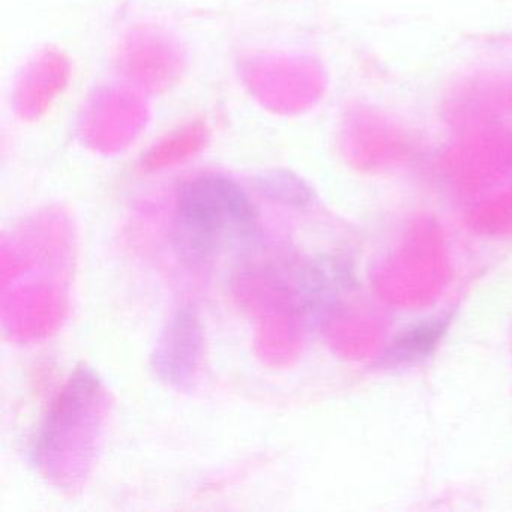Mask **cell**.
Returning <instances> with one entry per match:
<instances>
[{"mask_svg": "<svg viewBox=\"0 0 512 512\" xmlns=\"http://www.w3.org/2000/svg\"><path fill=\"white\" fill-rule=\"evenodd\" d=\"M100 382L89 370L74 374L64 391L53 404L38 436L32 454L38 461L50 460L82 431L83 422L91 419L100 397Z\"/></svg>", "mask_w": 512, "mask_h": 512, "instance_id": "obj_2", "label": "cell"}, {"mask_svg": "<svg viewBox=\"0 0 512 512\" xmlns=\"http://www.w3.org/2000/svg\"><path fill=\"white\" fill-rule=\"evenodd\" d=\"M344 272L332 263H316L305 271L299 286L302 308L313 316L328 310L344 284Z\"/></svg>", "mask_w": 512, "mask_h": 512, "instance_id": "obj_4", "label": "cell"}, {"mask_svg": "<svg viewBox=\"0 0 512 512\" xmlns=\"http://www.w3.org/2000/svg\"><path fill=\"white\" fill-rule=\"evenodd\" d=\"M173 212L176 248L194 265L244 248L256 236L257 209L250 194L221 173H200L182 182Z\"/></svg>", "mask_w": 512, "mask_h": 512, "instance_id": "obj_1", "label": "cell"}, {"mask_svg": "<svg viewBox=\"0 0 512 512\" xmlns=\"http://www.w3.org/2000/svg\"><path fill=\"white\" fill-rule=\"evenodd\" d=\"M202 323L196 311L182 308L167 322L154 353V367L161 380L182 388L196 376L202 358Z\"/></svg>", "mask_w": 512, "mask_h": 512, "instance_id": "obj_3", "label": "cell"}, {"mask_svg": "<svg viewBox=\"0 0 512 512\" xmlns=\"http://www.w3.org/2000/svg\"><path fill=\"white\" fill-rule=\"evenodd\" d=\"M448 322L445 319H431L410 326L398 335L389 347L386 359L392 364H409L424 359L436 349L446 332Z\"/></svg>", "mask_w": 512, "mask_h": 512, "instance_id": "obj_5", "label": "cell"}]
</instances>
